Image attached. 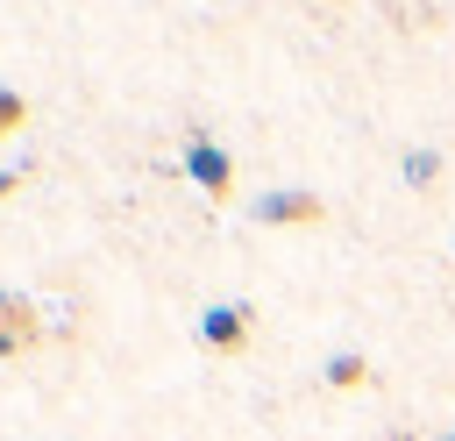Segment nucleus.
<instances>
[{"mask_svg": "<svg viewBox=\"0 0 455 441\" xmlns=\"http://www.w3.org/2000/svg\"><path fill=\"white\" fill-rule=\"evenodd\" d=\"M21 121H28V100H21L14 85H0V135H14Z\"/></svg>", "mask_w": 455, "mask_h": 441, "instance_id": "0eeeda50", "label": "nucleus"}, {"mask_svg": "<svg viewBox=\"0 0 455 441\" xmlns=\"http://www.w3.org/2000/svg\"><path fill=\"white\" fill-rule=\"evenodd\" d=\"M249 327H256L249 299H220V306L199 313V341H206L213 356H242V349H249Z\"/></svg>", "mask_w": 455, "mask_h": 441, "instance_id": "f03ea898", "label": "nucleus"}, {"mask_svg": "<svg viewBox=\"0 0 455 441\" xmlns=\"http://www.w3.org/2000/svg\"><path fill=\"white\" fill-rule=\"evenodd\" d=\"M249 220H263V228H320L327 220V199L306 192V185H270V192H256Z\"/></svg>", "mask_w": 455, "mask_h": 441, "instance_id": "f257e3e1", "label": "nucleus"}, {"mask_svg": "<svg viewBox=\"0 0 455 441\" xmlns=\"http://www.w3.org/2000/svg\"><path fill=\"white\" fill-rule=\"evenodd\" d=\"M21 178H28V164H0V199H7V192H14Z\"/></svg>", "mask_w": 455, "mask_h": 441, "instance_id": "6e6552de", "label": "nucleus"}, {"mask_svg": "<svg viewBox=\"0 0 455 441\" xmlns=\"http://www.w3.org/2000/svg\"><path fill=\"white\" fill-rule=\"evenodd\" d=\"M363 377H370V356H355V349H334V356H327V384H334V391H348V384H363Z\"/></svg>", "mask_w": 455, "mask_h": 441, "instance_id": "39448f33", "label": "nucleus"}, {"mask_svg": "<svg viewBox=\"0 0 455 441\" xmlns=\"http://www.w3.org/2000/svg\"><path fill=\"white\" fill-rule=\"evenodd\" d=\"M441 441H455V427H448V434H441Z\"/></svg>", "mask_w": 455, "mask_h": 441, "instance_id": "1a4fd4ad", "label": "nucleus"}, {"mask_svg": "<svg viewBox=\"0 0 455 441\" xmlns=\"http://www.w3.org/2000/svg\"><path fill=\"white\" fill-rule=\"evenodd\" d=\"M185 178H192L206 199H228V192H235V156H228L220 142L192 135V142H185Z\"/></svg>", "mask_w": 455, "mask_h": 441, "instance_id": "7ed1b4c3", "label": "nucleus"}, {"mask_svg": "<svg viewBox=\"0 0 455 441\" xmlns=\"http://www.w3.org/2000/svg\"><path fill=\"white\" fill-rule=\"evenodd\" d=\"M43 334V306L28 292H0V356H21Z\"/></svg>", "mask_w": 455, "mask_h": 441, "instance_id": "20e7f679", "label": "nucleus"}, {"mask_svg": "<svg viewBox=\"0 0 455 441\" xmlns=\"http://www.w3.org/2000/svg\"><path fill=\"white\" fill-rule=\"evenodd\" d=\"M398 171H405V185H434V178H441V156H434V149H405Z\"/></svg>", "mask_w": 455, "mask_h": 441, "instance_id": "423d86ee", "label": "nucleus"}]
</instances>
